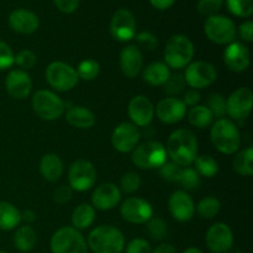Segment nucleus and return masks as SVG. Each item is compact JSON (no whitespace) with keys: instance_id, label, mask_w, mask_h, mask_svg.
I'll return each mask as SVG.
<instances>
[{"instance_id":"1","label":"nucleus","mask_w":253,"mask_h":253,"mask_svg":"<svg viewBox=\"0 0 253 253\" xmlns=\"http://www.w3.org/2000/svg\"><path fill=\"white\" fill-rule=\"evenodd\" d=\"M166 151L175 165L189 167L198 156V141L194 132L188 128L175 130L168 138Z\"/></svg>"},{"instance_id":"2","label":"nucleus","mask_w":253,"mask_h":253,"mask_svg":"<svg viewBox=\"0 0 253 253\" xmlns=\"http://www.w3.org/2000/svg\"><path fill=\"white\" fill-rule=\"evenodd\" d=\"M210 138L212 145L224 155H234L241 146V133L236 124L229 119H217L211 126Z\"/></svg>"},{"instance_id":"3","label":"nucleus","mask_w":253,"mask_h":253,"mask_svg":"<svg viewBox=\"0 0 253 253\" xmlns=\"http://www.w3.org/2000/svg\"><path fill=\"white\" fill-rule=\"evenodd\" d=\"M86 245L94 253H121L125 246V237L116 227L101 225L89 234Z\"/></svg>"},{"instance_id":"4","label":"nucleus","mask_w":253,"mask_h":253,"mask_svg":"<svg viewBox=\"0 0 253 253\" xmlns=\"http://www.w3.org/2000/svg\"><path fill=\"white\" fill-rule=\"evenodd\" d=\"M194 44L184 35H174L166 43L165 61L168 68L182 69L192 62Z\"/></svg>"},{"instance_id":"5","label":"nucleus","mask_w":253,"mask_h":253,"mask_svg":"<svg viewBox=\"0 0 253 253\" xmlns=\"http://www.w3.org/2000/svg\"><path fill=\"white\" fill-rule=\"evenodd\" d=\"M167 151L166 147L158 141H147L136 146L132 151L131 160L132 163L142 169H153L160 168L167 162Z\"/></svg>"},{"instance_id":"6","label":"nucleus","mask_w":253,"mask_h":253,"mask_svg":"<svg viewBox=\"0 0 253 253\" xmlns=\"http://www.w3.org/2000/svg\"><path fill=\"white\" fill-rule=\"evenodd\" d=\"M32 109L42 120L53 121L63 115L66 104L56 93L41 89L32 96Z\"/></svg>"},{"instance_id":"7","label":"nucleus","mask_w":253,"mask_h":253,"mask_svg":"<svg viewBox=\"0 0 253 253\" xmlns=\"http://www.w3.org/2000/svg\"><path fill=\"white\" fill-rule=\"evenodd\" d=\"M52 253H88V245L83 235L74 227H62L51 239Z\"/></svg>"},{"instance_id":"8","label":"nucleus","mask_w":253,"mask_h":253,"mask_svg":"<svg viewBox=\"0 0 253 253\" xmlns=\"http://www.w3.org/2000/svg\"><path fill=\"white\" fill-rule=\"evenodd\" d=\"M46 81L49 85L58 91H68L78 83L77 72L66 62H52L46 69Z\"/></svg>"},{"instance_id":"9","label":"nucleus","mask_w":253,"mask_h":253,"mask_svg":"<svg viewBox=\"0 0 253 253\" xmlns=\"http://www.w3.org/2000/svg\"><path fill=\"white\" fill-rule=\"evenodd\" d=\"M204 31L208 39L216 44H230L236 37L234 21L221 15L208 17L204 24Z\"/></svg>"},{"instance_id":"10","label":"nucleus","mask_w":253,"mask_h":253,"mask_svg":"<svg viewBox=\"0 0 253 253\" xmlns=\"http://www.w3.org/2000/svg\"><path fill=\"white\" fill-rule=\"evenodd\" d=\"M69 187L77 192H86L96 182V170L93 163L78 160L72 163L68 172Z\"/></svg>"},{"instance_id":"11","label":"nucleus","mask_w":253,"mask_h":253,"mask_svg":"<svg viewBox=\"0 0 253 253\" xmlns=\"http://www.w3.org/2000/svg\"><path fill=\"white\" fill-rule=\"evenodd\" d=\"M216 68L209 62L197 61L189 63L185 68V83L192 89H203L211 85L216 81Z\"/></svg>"},{"instance_id":"12","label":"nucleus","mask_w":253,"mask_h":253,"mask_svg":"<svg viewBox=\"0 0 253 253\" xmlns=\"http://www.w3.org/2000/svg\"><path fill=\"white\" fill-rule=\"evenodd\" d=\"M110 32L118 41L126 42L136 36V20L127 9H119L110 21Z\"/></svg>"},{"instance_id":"13","label":"nucleus","mask_w":253,"mask_h":253,"mask_svg":"<svg viewBox=\"0 0 253 253\" xmlns=\"http://www.w3.org/2000/svg\"><path fill=\"white\" fill-rule=\"evenodd\" d=\"M121 216L131 224H145L152 217L153 209L148 202L141 198H127L120 207Z\"/></svg>"},{"instance_id":"14","label":"nucleus","mask_w":253,"mask_h":253,"mask_svg":"<svg viewBox=\"0 0 253 253\" xmlns=\"http://www.w3.org/2000/svg\"><path fill=\"white\" fill-rule=\"evenodd\" d=\"M253 94L250 88H239L226 100V114L234 120H245L252 109Z\"/></svg>"},{"instance_id":"15","label":"nucleus","mask_w":253,"mask_h":253,"mask_svg":"<svg viewBox=\"0 0 253 253\" xmlns=\"http://www.w3.org/2000/svg\"><path fill=\"white\" fill-rule=\"evenodd\" d=\"M141 133L137 126L131 123H123L116 126L111 136V143L116 151L121 153L132 152L138 145Z\"/></svg>"},{"instance_id":"16","label":"nucleus","mask_w":253,"mask_h":253,"mask_svg":"<svg viewBox=\"0 0 253 253\" xmlns=\"http://www.w3.org/2000/svg\"><path fill=\"white\" fill-rule=\"evenodd\" d=\"M208 249L212 253H227L234 245V234L229 225L216 222L207 232Z\"/></svg>"},{"instance_id":"17","label":"nucleus","mask_w":253,"mask_h":253,"mask_svg":"<svg viewBox=\"0 0 253 253\" xmlns=\"http://www.w3.org/2000/svg\"><path fill=\"white\" fill-rule=\"evenodd\" d=\"M127 113L135 126H148L155 116V106L152 101L145 95H136L130 100Z\"/></svg>"},{"instance_id":"18","label":"nucleus","mask_w":253,"mask_h":253,"mask_svg":"<svg viewBox=\"0 0 253 253\" xmlns=\"http://www.w3.org/2000/svg\"><path fill=\"white\" fill-rule=\"evenodd\" d=\"M168 209L177 221L187 222L194 216L195 205L188 193L184 190H177L172 193L168 199Z\"/></svg>"},{"instance_id":"19","label":"nucleus","mask_w":253,"mask_h":253,"mask_svg":"<svg viewBox=\"0 0 253 253\" xmlns=\"http://www.w3.org/2000/svg\"><path fill=\"white\" fill-rule=\"evenodd\" d=\"M224 61L230 71L237 72V73L246 71L251 62L249 47L241 42H231L225 48Z\"/></svg>"},{"instance_id":"20","label":"nucleus","mask_w":253,"mask_h":253,"mask_svg":"<svg viewBox=\"0 0 253 253\" xmlns=\"http://www.w3.org/2000/svg\"><path fill=\"white\" fill-rule=\"evenodd\" d=\"M187 114V106L183 103L182 99L168 98L162 99L156 106V115L162 123L165 124H177Z\"/></svg>"},{"instance_id":"21","label":"nucleus","mask_w":253,"mask_h":253,"mask_svg":"<svg viewBox=\"0 0 253 253\" xmlns=\"http://www.w3.org/2000/svg\"><path fill=\"white\" fill-rule=\"evenodd\" d=\"M5 88L11 98L22 100L31 93L32 82L29 74L22 69H14L5 79Z\"/></svg>"},{"instance_id":"22","label":"nucleus","mask_w":253,"mask_h":253,"mask_svg":"<svg viewBox=\"0 0 253 253\" xmlns=\"http://www.w3.org/2000/svg\"><path fill=\"white\" fill-rule=\"evenodd\" d=\"M121 200V190L113 183H104L94 190L91 195L93 208L99 210H110Z\"/></svg>"},{"instance_id":"23","label":"nucleus","mask_w":253,"mask_h":253,"mask_svg":"<svg viewBox=\"0 0 253 253\" xmlns=\"http://www.w3.org/2000/svg\"><path fill=\"white\" fill-rule=\"evenodd\" d=\"M9 25L14 31L22 35L34 34L40 26V20L35 12L26 9H16L10 12Z\"/></svg>"},{"instance_id":"24","label":"nucleus","mask_w":253,"mask_h":253,"mask_svg":"<svg viewBox=\"0 0 253 253\" xmlns=\"http://www.w3.org/2000/svg\"><path fill=\"white\" fill-rule=\"evenodd\" d=\"M143 59L142 52L138 47L130 44L125 47L120 53V68L121 72L127 78H135L140 74L142 69Z\"/></svg>"},{"instance_id":"25","label":"nucleus","mask_w":253,"mask_h":253,"mask_svg":"<svg viewBox=\"0 0 253 253\" xmlns=\"http://www.w3.org/2000/svg\"><path fill=\"white\" fill-rule=\"evenodd\" d=\"M66 120L73 127L86 130V128H90L94 126L95 115L93 114V111H90L85 106L74 105L67 110Z\"/></svg>"},{"instance_id":"26","label":"nucleus","mask_w":253,"mask_h":253,"mask_svg":"<svg viewBox=\"0 0 253 253\" xmlns=\"http://www.w3.org/2000/svg\"><path fill=\"white\" fill-rule=\"evenodd\" d=\"M40 172L42 177L48 182H56L63 174V163L61 158L54 153H47L41 158Z\"/></svg>"},{"instance_id":"27","label":"nucleus","mask_w":253,"mask_h":253,"mask_svg":"<svg viewBox=\"0 0 253 253\" xmlns=\"http://www.w3.org/2000/svg\"><path fill=\"white\" fill-rule=\"evenodd\" d=\"M170 71L168 66L162 62H155L148 64L142 74L143 81L152 86H161L169 78Z\"/></svg>"},{"instance_id":"28","label":"nucleus","mask_w":253,"mask_h":253,"mask_svg":"<svg viewBox=\"0 0 253 253\" xmlns=\"http://www.w3.org/2000/svg\"><path fill=\"white\" fill-rule=\"evenodd\" d=\"M21 222V212L15 205L7 202H0V230L10 231L16 229Z\"/></svg>"},{"instance_id":"29","label":"nucleus","mask_w":253,"mask_h":253,"mask_svg":"<svg viewBox=\"0 0 253 253\" xmlns=\"http://www.w3.org/2000/svg\"><path fill=\"white\" fill-rule=\"evenodd\" d=\"M95 220V209L90 204H81L72 214V225L76 230H85Z\"/></svg>"},{"instance_id":"30","label":"nucleus","mask_w":253,"mask_h":253,"mask_svg":"<svg viewBox=\"0 0 253 253\" xmlns=\"http://www.w3.org/2000/svg\"><path fill=\"white\" fill-rule=\"evenodd\" d=\"M37 241L36 231L29 225L20 226L14 235V245L19 251L29 252L35 247Z\"/></svg>"},{"instance_id":"31","label":"nucleus","mask_w":253,"mask_h":253,"mask_svg":"<svg viewBox=\"0 0 253 253\" xmlns=\"http://www.w3.org/2000/svg\"><path fill=\"white\" fill-rule=\"evenodd\" d=\"M232 168L240 175L251 177L253 174V148L247 147L240 151L232 161Z\"/></svg>"},{"instance_id":"32","label":"nucleus","mask_w":253,"mask_h":253,"mask_svg":"<svg viewBox=\"0 0 253 253\" xmlns=\"http://www.w3.org/2000/svg\"><path fill=\"white\" fill-rule=\"evenodd\" d=\"M188 121L192 126L198 128H205L214 121V115L208 106L197 105L188 111Z\"/></svg>"},{"instance_id":"33","label":"nucleus","mask_w":253,"mask_h":253,"mask_svg":"<svg viewBox=\"0 0 253 253\" xmlns=\"http://www.w3.org/2000/svg\"><path fill=\"white\" fill-rule=\"evenodd\" d=\"M193 163L195 165V170L198 172V174L203 175V177L211 178L219 172V165H217L216 160L209 155L197 156Z\"/></svg>"},{"instance_id":"34","label":"nucleus","mask_w":253,"mask_h":253,"mask_svg":"<svg viewBox=\"0 0 253 253\" xmlns=\"http://www.w3.org/2000/svg\"><path fill=\"white\" fill-rule=\"evenodd\" d=\"M220 208H221V205H220V202L216 198L207 197L204 198V199L200 200L199 204L197 205L195 209H197L198 215H199L200 217L210 220L214 219V217L219 214Z\"/></svg>"},{"instance_id":"35","label":"nucleus","mask_w":253,"mask_h":253,"mask_svg":"<svg viewBox=\"0 0 253 253\" xmlns=\"http://www.w3.org/2000/svg\"><path fill=\"white\" fill-rule=\"evenodd\" d=\"M76 72L79 79H83V81H93V79H95L99 76L100 66L94 59H84V61H82L78 64Z\"/></svg>"},{"instance_id":"36","label":"nucleus","mask_w":253,"mask_h":253,"mask_svg":"<svg viewBox=\"0 0 253 253\" xmlns=\"http://www.w3.org/2000/svg\"><path fill=\"white\" fill-rule=\"evenodd\" d=\"M185 85H187V83H185L184 76L180 73L170 74L167 82L163 84L166 94L172 96V98H174V95H178L179 93H182L185 89Z\"/></svg>"},{"instance_id":"37","label":"nucleus","mask_w":253,"mask_h":253,"mask_svg":"<svg viewBox=\"0 0 253 253\" xmlns=\"http://www.w3.org/2000/svg\"><path fill=\"white\" fill-rule=\"evenodd\" d=\"M230 12L239 17H250L253 14V0H226Z\"/></svg>"},{"instance_id":"38","label":"nucleus","mask_w":253,"mask_h":253,"mask_svg":"<svg viewBox=\"0 0 253 253\" xmlns=\"http://www.w3.org/2000/svg\"><path fill=\"white\" fill-rule=\"evenodd\" d=\"M178 183H179L184 189L194 190L200 185V175L198 174V172L194 168H182V173H180V178Z\"/></svg>"},{"instance_id":"39","label":"nucleus","mask_w":253,"mask_h":253,"mask_svg":"<svg viewBox=\"0 0 253 253\" xmlns=\"http://www.w3.org/2000/svg\"><path fill=\"white\" fill-rule=\"evenodd\" d=\"M208 108L210 109L214 118L222 119L226 115V100L221 94H211L208 99Z\"/></svg>"},{"instance_id":"40","label":"nucleus","mask_w":253,"mask_h":253,"mask_svg":"<svg viewBox=\"0 0 253 253\" xmlns=\"http://www.w3.org/2000/svg\"><path fill=\"white\" fill-rule=\"evenodd\" d=\"M147 225V231L148 235L152 237L153 240H163L167 235V224L163 221L162 219H158V217H151L148 220Z\"/></svg>"},{"instance_id":"41","label":"nucleus","mask_w":253,"mask_h":253,"mask_svg":"<svg viewBox=\"0 0 253 253\" xmlns=\"http://www.w3.org/2000/svg\"><path fill=\"white\" fill-rule=\"evenodd\" d=\"M224 0H199L197 5L198 12L203 16H214L222 7Z\"/></svg>"},{"instance_id":"42","label":"nucleus","mask_w":253,"mask_h":253,"mask_svg":"<svg viewBox=\"0 0 253 253\" xmlns=\"http://www.w3.org/2000/svg\"><path fill=\"white\" fill-rule=\"evenodd\" d=\"M141 185V178L137 173L127 172L121 178V190L126 194H132L137 192Z\"/></svg>"},{"instance_id":"43","label":"nucleus","mask_w":253,"mask_h":253,"mask_svg":"<svg viewBox=\"0 0 253 253\" xmlns=\"http://www.w3.org/2000/svg\"><path fill=\"white\" fill-rule=\"evenodd\" d=\"M180 173H182V167L175 165L174 162H166L165 165L160 167V174L167 182L178 183L179 182Z\"/></svg>"},{"instance_id":"44","label":"nucleus","mask_w":253,"mask_h":253,"mask_svg":"<svg viewBox=\"0 0 253 253\" xmlns=\"http://www.w3.org/2000/svg\"><path fill=\"white\" fill-rule=\"evenodd\" d=\"M15 63L22 69V71L26 72L27 69H31L36 66L37 63V57L30 49H22L15 57Z\"/></svg>"},{"instance_id":"45","label":"nucleus","mask_w":253,"mask_h":253,"mask_svg":"<svg viewBox=\"0 0 253 253\" xmlns=\"http://www.w3.org/2000/svg\"><path fill=\"white\" fill-rule=\"evenodd\" d=\"M15 63V56L12 49L4 41H0V71L10 68Z\"/></svg>"},{"instance_id":"46","label":"nucleus","mask_w":253,"mask_h":253,"mask_svg":"<svg viewBox=\"0 0 253 253\" xmlns=\"http://www.w3.org/2000/svg\"><path fill=\"white\" fill-rule=\"evenodd\" d=\"M136 41H137L138 46L141 48L146 49V51H153L158 47V40L151 32H140V34L136 35Z\"/></svg>"},{"instance_id":"47","label":"nucleus","mask_w":253,"mask_h":253,"mask_svg":"<svg viewBox=\"0 0 253 253\" xmlns=\"http://www.w3.org/2000/svg\"><path fill=\"white\" fill-rule=\"evenodd\" d=\"M73 195V189L69 185H59L53 193V199L57 204L63 205L67 204L72 199Z\"/></svg>"},{"instance_id":"48","label":"nucleus","mask_w":253,"mask_h":253,"mask_svg":"<svg viewBox=\"0 0 253 253\" xmlns=\"http://www.w3.org/2000/svg\"><path fill=\"white\" fill-rule=\"evenodd\" d=\"M126 253H152V250L146 240L135 239L127 245Z\"/></svg>"},{"instance_id":"49","label":"nucleus","mask_w":253,"mask_h":253,"mask_svg":"<svg viewBox=\"0 0 253 253\" xmlns=\"http://www.w3.org/2000/svg\"><path fill=\"white\" fill-rule=\"evenodd\" d=\"M59 11L64 14H72L79 6V0H53Z\"/></svg>"},{"instance_id":"50","label":"nucleus","mask_w":253,"mask_h":253,"mask_svg":"<svg viewBox=\"0 0 253 253\" xmlns=\"http://www.w3.org/2000/svg\"><path fill=\"white\" fill-rule=\"evenodd\" d=\"M239 34L244 41L252 42L253 41V22L246 21L244 22V24L240 25Z\"/></svg>"},{"instance_id":"51","label":"nucleus","mask_w":253,"mask_h":253,"mask_svg":"<svg viewBox=\"0 0 253 253\" xmlns=\"http://www.w3.org/2000/svg\"><path fill=\"white\" fill-rule=\"evenodd\" d=\"M183 103L185 104V106H197L198 103L200 101V94L199 91L195 90V89H189L184 93L183 96Z\"/></svg>"},{"instance_id":"52","label":"nucleus","mask_w":253,"mask_h":253,"mask_svg":"<svg viewBox=\"0 0 253 253\" xmlns=\"http://www.w3.org/2000/svg\"><path fill=\"white\" fill-rule=\"evenodd\" d=\"M174 1L175 0H150L151 5L158 10L169 9V7L174 4Z\"/></svg>"},{"instance_id":"53","label":"nucleus","mask_w":253,"mask_h":253,"mask_svg":"<svg viewBox=\"0 0 253 253\" xmlns=\"http://www.w3.org/2000/svg\"><path fill=\"white\" fill-rule=\"evenodd\" d=\"M152 253H177L174 247L169 244H161L160 246H157L155 249V251Z\"/></svg>"},{"instance_id":"54","label":"nucleus","mask_w":253,"mask_h":253,"mask_svg":"<svg viewBox=\"0 0 253 253\" xmlns=\"http://www.w3.org/2000/svg\"><path fill=\"white\" fill-rule=\"evenodd\" d=\"M35 220H36V214L32 210H25L21 214V221L30 224V222H34Z\"/></svg>"},{"instance_id":"55","label":"nucleus","mask_w":253,"mask_h":253,"mask_svg":"<svg viewBox=\"0 0 253 253\" xmlns=\"http://www.w3.org/2000/svg\"><path fill=\"white\" fill-rule=\"evenodd\" d=\"M183 253H203L199 249H195V247H189V249L185 250Z\"/></svg>"},{"instance_id":"56","label":"nucleus","mask_w":253,"mask_h":253,"mask_svg":"<svg viewBox=\"0 0 253 253\" xmlns=\"http://www.w3.org/2000/svg\"><path fill=\"white\" fill-rule=\"evenodd\" d=\"M0 253H6V252H4V251H1V250H0Z\"/></svg>"}]
</instances>
